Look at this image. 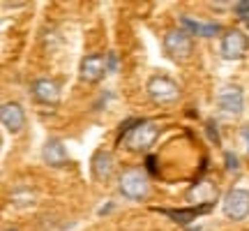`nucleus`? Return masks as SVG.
Segmentation results:
<instances>
[{
    "label": "nucleus",
    "mask_w": 249,
    "mask_h": 231,
    "mask_svg": "<svg viewBox=\"0 0 249 231\" xmlns=\"http://www.w3.org/2000/svg\"><path fill=\"white\" fill-rule=\"evenodd\" d=\"M157 134H160L157 123H152V120H139L134 127H129V130L120 136V143H123L127 151L143 153L157 141Z\"/></svg>",
    "instance_id": "1"
},
{
    "label": "nucleus",
    "mask_w": 249,
    "mask_h": 231,
    "mask_svg": "<svg viewBox=\"0 0 249 231\" xmlns=\"http://www.w3.org/2000/svg\"><path fill=\"white\" fill-rule=\"evenodd\" d=\"M164 51L169 54L171 60L185 62L194 51V42L182 28H171L164 35Z\"/></svg>",
    "instance_id": "2"
},
{
    "label": "nucleus",
    "mask_w": 249,
    "mask_h": 231,
    "mask_svg": "<svg viewBox=\"0 0 249 231\" xmlns=\"http://www.w3.org/2000/svg\"><path fill=\"white\" fill-rule=\"evenodd\" d=\"M118 187L127 199H145L148 196V190H150V180L145 176V169H127L123 171V176L118 180Z\"/></svg>",
    "instance_id": "3"
},
{
    "label": "nucleus",
    "mask_w": 249,
    "mask_h": 231,
    "mask_svg": "<svg viewBox=\"0 0 249 231\" xmlns=\"http://www.w3.org/2000/svg\"><path fill=\"white\" fill-rule=\"evenodd\" d=\"M224 215L233 220V222H240L249 215V190H242V187H235L229 194L224 196L222 201Z\"/></svg>",
    "instance_id": "4"
},
{
    "label": "nucleus",
    "mask_w": 249,
    "mask_h": 231,
    "mask_svg": "<svg viewBox=\"0 0 249 231\" xmlns=\"http://www.w3.org/2000/svg\"><path fill=\"white\" fill-rule=\"evenodd\" d=\"M148 95H150L157 104H173L180 99L178 83L169 77H152L148 81Z\"/></svg>",
    "instance_id": "5"
},
{
    "label": "nucleus",
    "mask_w": 249,
    "mask_h": 231,
    "mask_svg": "<svg viewBox=\"0 0 249 231\" xmlns=\"http://www.w3.org/2000/svg\"><path fill=\"white\" fill-rule=\"evenodd\" d=\"M249 49V39L247 35L238 30V28H233V30H226L222 37V56L226 60H240L245 58Z\"/></svg>",
    "instance_id": "6"
},
{
    "label": "nucleus",
    "mask_w": 249,
    "mask_h": 231,
    "mask_svg": "<svg viewBox=\"0 0 249 231\" xmlns=\"http://www.w3.org/2000/svg\"><path fill=\"white\" fill-rule=\"evenodd\" d=\"M107 67H108V60L104 58V56L90 54V56H86V58L81 60L79 77H81L83 81H88V83H97V81L104 77Z\"/></svg>",
    "instance_id": "7"
},
{
    "label": "nucleus",
    "mask_w": 249,
    "mask_h": 231,
    "mask_svg": "<svg viewBox=\"0 0 249 231\" xmlns=\"http://www.w3.org/2000/svg\"><path fill=\"white\" fill-rule=\"evenodd\" d=\"M217 104L224 114L231 116H240L242 107H245V97H242V90L238 86H224L219 93H217Z\"/></svg>",
    "instance_id": "8"
},
{
    "label": "nucleus",
    "mask_w": 249,
    "mask_h": 231,
    "mask_svg": "<svg viewBox=\"0 0 249 231\" xmlns=\"http://www.w3.org/2000/svg\"><path fill=\"white\" fill-rule=\"evenodd\" d=\"M33 95H35L37 102H42V104H58V99H60V83L55 79H49V77H42V79H35L33 81Z\"/></svg>",
    "instance_id": "9"
},
{
    "label": "nucleus",
    "mask_w": 249,
    "mask_h": 231,
    "mask_svg": "<svg viewBox=\"0 0 249 231\" xmlns=\"http://www.w3.org/2000/svg\"><path fill=\"white\" fill-rule=\"evenodd\" d=\"M0 118H2L5 130L12 134L21 132L23 125H26V114H23V107L18 102H5L2 109H0Z\"/></svg>",
    "instance_id": "10"
},
{
    "label": "nucleus",
    "mask_w": 249,
    "mask_h": 231,
    "mask_svg": "<svg viewBox=\"0 0 249 231\" xmlns=\"http://www.w3.org/2000/svg\"><path fill=\"white\" fill-rule=\"evenodd\" d=\"M180 23H182L185 33H192V35H198V37H214L219 35V30H222L217 23H203V21H194L189 17H182Z\"/></svg>",
    "instance_id": "11"
},
{
    "label": "nucleus",
    "mask_w": 249,
    "mask_h": 231,
    "mask_svg": "<svg viewBox=\"0 0 249 231\" xmlns=\"http://www.w3.org/2000/svg\"><path fill=\"white\" fill-rule=\"evenodd\" d=\"M44 162L49 167H62V164H67V151H65L62 141L49 139L44 143Z\"/></svg>",
    "instance_id": "12"
},
{
    "label": "nucleus",
    "mask_w": 249,
    "mask_h": 231,
    "mask_svg": "<svg viewBox=\"0 0 249 231\" xmlns=\"http://www.w3.org/2000/svg\"><path fill=\"white\" fill-rule=\"evenodd\" d=\"M213 204H203V206H196V208H189V211H169V208H161V213L169 215L171 220H176L180 227H189V222L194 220L196 215H203L210 211Z\"/></svg>",
    "instance_id": "13"
},
{
    "label": "nucleus",
    "mask_w": 249,
    "mask_h": 231,
    "mask_svg": "<svg viewBox=\"0 0 249 231\" xmlns=\"http://www.w3.org/2000/svg\"><path fill=\"white\" fill-rule=\"evenodd\" d=\"M92 171H95L97 180H107L113 173V157H111V153H107V151L95 153V157H92Z\"/></svg>",
    "instance_id": "14"
},
{
    "label": "nucleus",
    "mask_w": 249,
    "mask_h": 231,
    "mask_svg": "<svg viewBox=\"0 0 249 231\" xmlns=\"http://www.w3.org/2000/svg\"><path fill=\"white\" fill-rule=\"evenodd\" d=\"M235 12H238V14H242V17H245V14H249V0H240V2H235Z\"/></svg>",
    "instance_id": "15"
},
{
    "label": "nucleus",
    "mask_w": 249,
    "mask_h": 231,
    "mask_svg": "<svg viewBox=\"0 0 249 231\" xmlns=\"http://www.w3.org/2000/svg\"><path fill=\"white\" fill-rule=\"evenodd\" d=\"M145 169L150 171L152 176H155V173H157V160H155V157H152V155H148V160H145Z\"/></svg>",
    "instance_id": "16"
},
{
    "label": "nucleus",
    "mask_w": 249,
    "mask_h": 231,
    "mask_svg": "<svg viewBox=\"0 0 249 231\" xmlns=\"http://www.w3.org/2000/svg\"><path fill=\"white\" fill-rule=\"evenodd\" d=\"M226 164H229V169H235L238 167V160H235V155H231V153H226Z\"/></svg>",
    "instance_id": "17"
},
{
    "label": "nucleus",
    "mask_w": 249,
    "mask_h": 231,
    "mask_svg": "<svg viewBox=\"0 0 249 231\" xmlns=\"http://www.w3.org/2000/svg\"><path fill=\"white\" fill-rule=\"evenodd\" d=\"M118 67V60H116V54L108 56V70H116Z\"/></svg>",
    "instance_id": "18"
},
{
    "label": "nucleus",
    "mask_w": 249,
    "mask_h": 231,
    "mask_svg": "<svg viewBox=\"0 0 249 231\" xmlns=\"http://www.w3.org/2000/svg\"><path fill=\"white\" fill-rule=\"evenodd\" d=\"M245 134H247V143H249V130H245Z\"/></svg>",
    "instance_id": "19"
},
{
    "label": "nucleus",
    "mask_w": 249,
    "mask_h": 231,
    "mask_svg": "<svg viewBox=\"0 0 249 231\" xmlns=\"http://www.w3.org/2000/svg\"><path fill=\"white\" fill-rule=\"evenodd\" d=\"M192 231H198V227H196V229H192Z\"/></svg>",
    "instance_id": "20"
},
{
    "label": "nucleus",
    "mask_w": 249,
    "mask_h": 231,
    "mask_svg": "<svg viewBox=\"0 0 249 231\" xmlns=\"http://www.w3.org/2000/svg\"><path fill=\"white\" fill-rule=\"evenodd\" d=\"M7 231H17V229H7Z\"/></svg>",
    "instance_id": "21"
}]
</instances>
